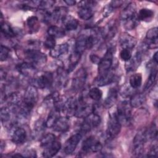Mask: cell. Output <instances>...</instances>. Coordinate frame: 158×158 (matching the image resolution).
<instances>
[{"instance_id":"cell-1","label":"cell","mask_w":158,"mask_h":158,"mask_svg":"<svg viewBox=\"0 0 158 158\" xmlns=\"http://www.w3.org/2000/svg\"><path fill=\"white\" fill-rule=\"evenodd\" d=\"M121 123L119 122L116 112H114L109 114L107 130H106V137L108 139H112L115 138L120 132Z\"/></svg>"},{"instance_id":"cell-2","label":"cell","mask_w":158,"mask_h":158,"mask_svg":"<svg viewBox=\"0 0 158 158\" xmlns=\"http://www.w3.org/2000/svg\"><path fill=\"white\" fill-rule=\"evenodd\" d=\"M101 121V117L98 114L94 112L89 114L86 117L84 118V121L80 126L79 133L82 135H85L93 128L98 127L100 125Z\"/></svg>"},{"instance_id":"cell-3","label":"cell","mask_w":158,"mask_h":158,"mask_svg":"<svg viewBox=\"0 0 158 158\" xmlns=\"http://www.w3.org/2000/svg\"><path fill=\"white\" fill-rule=\"evenodd\" d=\"M114 48L110 47L107 50L103 58L98 64V76L107 74L111 69L113 63V54Z\"/></svg>"},{"instance_id":"cell-4","label":"cell","mask_w":158,"mask_h":158,"mask_svg":"<svg viewBox=\"0 0 158 158\" xmlns=\"http://www.w3.org/2000/svg\"><path fill=\"white\" fill-rule=\"evenodd\" d=\"M130 103L127 102H122L118 106L115 111L117 118L121 125H128L131 120V110Z\"/></svg>"},{"instance_id":"cell-5","label":"cell","mask_w":158,"mask_h":158,"mask_svg":"<svg viewBox=\"0 0 158 158\" xmlns=\"http://www.w3.org/2000/svg\"><path fill=\"white\" fill-rule=\"evenodd\" d=\"M146 130H139L133 140L132 154L135 156H140L144 151V144L146 141Z\"/></svg>"},{"instance_id":"cell-6","label":"cell","mask_w":158,"mask_h":158,"mask_svg":"<svg viewBox=\"0 0 158 158\" xmlns=\"http://www.w3.org/2000/svg\"><path fill=\"white\" fill-rule=\"evenodd\" d=\"M102 145L99 139L94 136H91L84 140L81 146L83 153H94L101 151Z\"/></svg>"},{"instance_id":"cell-7","label":"cell","mask_w":158,"mask_h":158,"mask_svg":"<svg viewBox=\"0 0 158 158\" xmlns=\"http://www.w3.org/2000/svg\"><path fill=\"white\" fill-rule=\"evenodd\" d=\"M25 56L30 61V63L34 65H42L47 61V57L45 54L38 49H28L25 51Z\"/></svg>"},{"instance_id":"cell-8","label":"cell","mask_w":158,"mask_h":158,"mask_svg":"<svg viewBox=\"0 0 158 158\" xmlns=\"http://www.w3.org/2000/svg\"><path fill=\"white\" fill-rule=\"evenodd\" d=\"M87 78V73L85 69L80 68L75 73L72 80V88L75 91H81L85 84Z\"/></svg>"},{"instance_id":"cell-9","label":"cell","mask_w":158,"mask_h":158,"mask_svg":"<svg viewBox=\"0 0 158 158\" xmlns=\"http://www.w3.org/2000/svg\"><path fill=\"white\" fill-rule=\"evenodd\" d=\"M82 138V135L79 133H77L73 135H72L68 139L65 141L64 144V152L65 154L69 155L73 152L75 150L78 144L79 143L81 138Z\"/></svg>"},{"instance_id":"cell-10","label":"cell","mask_w":158,"mask_h":158,"mask_svg":"<svg viewBox=\"0 0 158 158\" xmlns=\"http://www.w3.org/2000/svg\"><path fill=\"white\" fill-rule=\"evenodd\" d=\"M54 77L51 72H45L38 78L35 79V83L41 89L50 88L53 83Z\"/></svg>"},{"instance_id":"cell-11","label":"cell","mask_w":158,"mask_h":158,"mask_svg":"<svg viewBox=\"0 0 158 158\" xmlns=\"http://www.w3.org/2000/svg\"><path fill=\"white\" fill-rule=\"evenodd\" d=\"M93 112V106L88 104L83 101V99H80L78 101L77 107L74 115L78 118H85Z\"/></svg>"},{"instance_id":"cell-12","label":"cell","mask_w":158,"mask_h":158,"mask_svg":"<svg viewBox=\"0 0 158 158\" xmlns=\"http://www.w3.org/2000/svg\"><path fill=\"white\" fill-rule=\"evenodd\" d=\"M78 105V101L73 97L69 98L61 107V110L65 114L66 117H69L74 115Z\"/></svg>"},{"instance_id":"cell-13","label":"cell","mask_w":158,"mask_h":158,"mask_svg":"<svg viewBox=\"0 0 158 158\" xmlns=\"http://www.w3.org/2000/svg\"><path fill=\"white\" fill-rule=\"evenodd\" d=\"M119 43L122 49L132 50L136 44V39L129 34L124 33L120 36Z\"/></svg>"},{"instance_id":"cell-14","label":"cell","mask_w":158,"mask_h":158,"mask_svg":"<svg viewBox=\"0 0 158 158\" xmlns=\"http://www.w3.org/2000/svg\"><path fill=\"white\" fill-rule=\"evenodd\" d=\"M143 60V55L139 52H136L133 57L127 61L125 69L127 72H133L137 69Z\"/></svg>"},{"instance_id":"cell-15","label":"cell","mask_w":158,"mask_h":158,"mask_svg":"<svg viewBox=\"0 0 158 158\" xmlns=\"http://www.w3.org/2000/svg\"><path fill=\"white\" fill-rule=\"evenodd\" d=\"M18 71L25 77H30L35 74L36 69L35 65L30 62H22L17 65Z\"/></svg>"},{"instance_id":"cell-16","label":"cell","mask_w":158,"mask_h":158,"mask_svg":"<svg viewBox=\"0 0 158 158\" xmlns=\"http://www.w3.org/2000/svg\"><path fill=\"white\" fill-rule=\"evenodd\" d=\"M118 92V89L115 87L110 88L104 102V105L106 108L109 109L114 105L117 100Z\"/></svg>"},{"instance_id":"cell-17","label":"cell","mask_w":158,"mask_h":158,"mask_svg":"<svg viewBox=\"0 0 158 158\" xmlns=\"http://www.w3.org/2000/svg\"><path fill=\"white\" fill-rule=\"evenodd\" d=\"M61 110V106H55L52 110L49 112L47 120L45 122L46 126L48 128H51L54 126L57 120L59 118L60 112Z\"/></svg>"},{"instance_id":"cell-18","label":"cell","mask_w":158,"mask_h":158,"mask_svg":"<svg viewBox=\"0 0 158 158\" xmlns=\"http://www.w3.org/2000/svg\"><path fill=\"white\" fill-rule=\"evenodd\" d=\"M54 131L64 133L69 130L70 128V121L67 117H60L52 127Z\"/></svg>"},{"instance_id":"cell-19","label":"cell","mask_w":158,"mask_h":158,"mask_svg":"<svg viewBox=\"0 0 158 158\" xmlns=\"http://www.w3.org/2000/svg\"><path fill=\"white\" fill-rule=\"evenodd\" d=\"M135 15H136V6L135 3L131 2L129 4H128L122 11L120 19L123 22L135 17Z\"/></svg>"},{"instance_id":"cell-20","label":"cell","mask_w":158,"mask_h":158,"mask_svg":"<svg viewBox=\"0 0 158 158\" xmlns=\"http://www.w3.org/2000/svg\"><path fill=\"white\" fill-rule=\"evenodd\" d=\"M60 148L61 143L59 141H54L52 144L45 148L43 152V156L44 157H52L60 151Z\"/></svg>"},{"instance_id":"cell-21","label":"cell","mask_w":158,"mask_h":158,"mask_svg":"<svg viewBox=\"0 0 158 158\" xmlns=\"http://www.w3.org/2000/svg\"><path fill=\"white\" fill-rule=\"evenodd\" d=\"M69 51V45L67 43H63L56 45L49 51L50 56L53 58H59L60 56L65 55Z\"/></svg>"},{"instance_id":"cell-22","label":"cell","mask_w":158,"mask_h":158,"mask_svg":"<svg viewBox=\"0 0 158 158\" xmlns=\"http://www.w3.org/2000/svg\"><path fill=\"white\" fill-rule=\"evenodd\" d=\"M64 28L68 31L75 30L79 25L78 21L71 15H66L62 20Z\"/></svg>"},{"instance_id":"cell-23","label":"cell","mask_w":158,"mask_h":158,"mask_svg":"<svg viewBox=\"0 0 158 158\" xmlns=\"http://www.w3.org/2000/svg\"><path fill=\"white\" fill-rule=\"evenodd\" d=\"M12 141L17 144L23 143L27 139V133L25 129L22 128H16L12 135Z\"/></svg>"},{"instance_id":"cell-24","label":"cell","mask_w":158,"mask_h":158,"mask_svg":"<svg viewBox=\"0 0 158 158\" xmlns=\"http://www.w3.org/2000/svg\"><path fill=\"white\" fill-rule=\"evenodd\" d=\"M117 31V27L115 22H110L103 30H101V36L106 40L112 38Z\"/></svg>"},{"instance_id":"cell-25","label":"cell","mask_w":158,"mask_h":158,"mask_svg":"<svg viewBox=\"0 0 158 158\" xmlns=\"http://www.w3.org/2000/svg\"><path fill=\"white\" fill-rule=\"evenodd\" d=\"M146 41H145L150 47L151 45L153 44L157 46L158 41V30L157 27H154L149 29L146 35Z\"/></svg>"},{"instance_id":"cell-26","label":"cell","mask_w":158,"mask_h":158,"mask_svg":"<svg viewBox=\"0 0 158 158\" xmlns=\"http://www.w3.org/2000/svg\"><path fill=\"white\" fill-rule=\"evenodd\" d=\"M146 101V96L144 94L138 93L133 94L130 100V105L131 107L136 108L142 106Z\"/></svg>"},{"instance_id":"cell-27","label":"cell","mask_w":158,"mask_h":158,"mask_svg":"<svg viewBox=\"0 0 158 158\" xmlns=\"http://www.w3.org/2000/svg\"><path fill=\"white\" fill-rule=\"evenodd\" d=\"M114 73L112 70H110L107 74L102 75V76H98L96 83L98 86H102L107 85L114 81Z\"/></svg>"},{"instance_id":"cell-28","label":"cell","mask_w":158,"mask_h":158,"mask_svg":"<svg viewBox=\"0 0 158 158\" xmlns=\"http://www.w3.org/2000/svg\"><path fill=\"white\" fill-rule=\"evenodd\" d=\"M1 31L6 38H11L17 35L15 31L11 27L9 23L5 21H1Z\"/></svg>"},{"instance_id":"cell-29","label":"cell","mask_w":158,"mask_h":158,"mask_svg":"<svg viewBox=\"0 0 158 158\" xmlns=\"http://www.w3.org/2000/svg\"><path fill=\"white\" fill-rule=\"evenodd\" d=\"M27 25L29 32L31 33H36L40 28L39 20L36 16L29 17L27 20Z\"/></svg>"},{"instance_id":"cell-30","label":"cell","mask_w":158,"mask_h":158,"mask_svg":"<svg viewBox=\"0 0 158 158\" xmlns=\"http://www.w3.org/2000/svg\"><path fill=\"white\" fill-rule=\"evenodd\" d=\"M138 15V18L139 20L144 21V22H150L154 18V12L153 10L147 9L143 8L139 10Z\"/></svg>"},{"instance_id":"cell-31","label":"cell","mask_w":158,"mask_h":158,"mask_svg":"<svg viewBox=\"0 0 158 158\" xmlns=\"http://www.w3.org/2000/svg\"><path fill=\"white\" fill-rule=\"evenodd\" d=\"M86 37L87 35H81L77 39L75 43V50L76 52L82 54L86 48Z\"/></svg>"},{"instance_id":"cell-32","label":"cell","mask_w":158,"mask_h":158,"mask_svg":"<svg viewBox=\"0 0 158 158\" xmlns=\"http://www.w3.org/2000/svg\"><path fill=\"white\" fill-rule=\"evenodd\" d=\"M81 54L76 52L75 51H73L71 54L69 56V66L68 68V70H67L68 73L71 72L76 67V65L79 62L80 58H81Z\"/></svg>"},{"instance_id":"cell-33","label":"cell","mask_w":158,"mask_h":158,"mask_svg":"<svg viewBox=\"0 0 158 158\" xmlns=\"http://www.w3.org/2000/svg\"><path fill=\"white\" fill-rule=\"evenodd\" d=\"M48 36L54 38H62L65 36V31L63 28H61L56 25H51L48 29Z\"/></svg>"},{"instance_id":"cell-34","label":"cell","mask_w":158,"mask_h":158,"mask_svg":"<svg viewBox=\"0 0 158 158\" xmlns=\"http://www.w3.org/2000/svg\"><path fill=\"white\" fill-rule=\"evenodd\" d=\"M78 15L79 17L84 20H88L92 18L93 16V12L92 8L85 6L79 7L78 10Z\"/></svg>"},{"instance_id":"cell-35","label":"cell","mask_w":158,"mask_h":158,"mask_svg":"<svg viewBox=\"0 0 158 158\" xmlns=\"http://www.w3.org/2000/svg\"><path fill=\"white\" fill-rule=\"evenodd\" d=\"M150 69V74L147 80V81L144 86V90H148L152 86V85L155 83L156 78H157V65L154 66Z\"/></svg>"},{"instance_id":"cell-36","label":"cell","mask_w":158,"mask_h":158,"mask_svg":"<svg viewBox=\"0 0 158 158\" xmlns=\"http://www.w3.org/2000/svg\"><path fill=\"white\" fill-rule=\"evenodd\" d=\"M129 83L130 86L133 89L138 88L142 83V75L140 73H136L133 74L129 80Z\"/></svg>"},{"instance_id":"cell-37","label":"cell","mask_w":158,"mask_h":158,"mask_svg":"<svg viewBox=\"0 0 158 158\" xmlns=\"http://www.w3.org/2000/svg\"><path fill=\"white\" fill-rule=\"evenodd\" d=\"M139 19L138 18V15H135V17L123 22V25L124 28L127 30H131L136 28V27L138 25Z\"/></svg>"},{"instance_id":"cell-38","label":"cell","mask_w":158,"mask_h":158,"mask_svg":"<svg viewBox=\"0 0 158 158\" xmlns=\"http://www.w3.org/2000/svg\"><path fill=\"white\" fill-rule=\"evenodd\" d=\"M14 109H10V107H3L1 109V119L2 123H6L9 121L11 113L14 112Z\"/></svg>"},{"instance_id":"cell-39","label":"cell","mask_w":158,"mask_h":158,"mask_svg":"<svg viewBox=\"0 0 158 158\" xmlns=\"http://www.w3.org/2000/svg\"><path fill=\"white\" fill-rule=\"evenodd\" d=\"M54 141H56L55 135L52 133H48L41 138L40 141V144L41 146L46 148L52 144Z\"/></svg>"},{"instance_id":"cell-40","label":"cell","mask_w":158,"mask_h":158,"mask_svg":"<svg viewBox=\"0 0 158 158\" xmlns=\"http://www.w3.org/2000/svg\"><path fill=\"white\" fill-rule=\"evenodd\" d=\"M146 139H151L154 141L157 139V130L155 123H152L149 128H148V130H146Z\"/></svg>"},{"instance_id":"cell-41","label":"cell","mask_w":158,"mask_h":158,"mask_svg":"<svg viewBox=\"0 0 158 158\" xmlns=\"http://www.w3.org/2000/svg\"><path fill=\"white\" fill-rule=\"evenodd\" d=\"M88 96L89 97L96 101H99L102 96V91L99 89L97 87H94L90 89V90L88 92Z\"/></svg>"},{"instance_id":"cell-42","label":"cell","mask_w":158,"mask_h":158,"mask_svg":"<svg viewBox=\"0 0 158 158\" xmlns=\"http://www.w3.org/2000/svg\"><path fill=\"white\" fill-rule=\"evenodd\" d=\"M57 77H58V80H59V82L60 83V85H65L66 83V80H67V76L68 72L65 70L64 69V68L59 67L57 69Z\"/></svg>"},{"instance_id":"cell-43","label":"cell","mask_w":158,"mask_h":158,"mask_svg":"<svg viewBox=\"0 0 158 158\" xmlns=\"http://www.w3.org/2000/svg\"><path fill=\"white\" fill-rule=\"evenodd\" d=\"M55 4V1L49 0V1H41L38 4V8L41 10L48 11Z\"/></svg>"},{"instance_id":"cell-44","label":"cell","mask_w":158,"mask_h":158,"mask_svg":"<svg viewBox=\"0 0 158 158\" xmlns=\"http://www.w3.org/2000/svg\"><path fill=\"white\" fill-rule=\"evenodd\" d=\"M10 52V49L9 48H7L6 46H4L2 44L1 45L0 48V60L1 62L6 60L7 57H9Z\"/></svg>"},{"instance_id":"cell-45","label":"cell","mask_w":158,"mask_h":158,"mask_svg":"<svg viewBox=\"0 0 158 158\" xmlns=\"http://www.w3.org/2000/svg\"><path fill=\"white\" fill-rule=\"evenodd\" d=\"M120 58L127 62L131 58V50L128 49H122L120 52Z\"/></svg>"},{"instance_id":"cell-46","label":"cell","mask_w":158,"mask_h":158,"mask_svg":"<svg viewBox=\"0 0 158 158\" xmlns=\"http://www.w3.org/2000/svg\"><path fill=\"white\" fill-rule=\"evenodd\" d=\"M44 46L47 48L51 50L56 46V40L55 38L48 36L44 43Z\"/></svg>"},{"instance_id":"cell-47","label":"cell","mask_w":158,"mask_h":158,"mask_svg":"<svg viewBox=\"0 0 158 158\" xmlns=\"http://www.w3.org/2000/svg\"><path fill=\"white\" fill-rule=\"evenodd\" d=\"M46 127L45 122L39 120L35 123V130L36 133H42L44 130V128Z\"/></svg>"},{"instance_id":"cell-48","label":"cell","mask_w":158,"mask_h":158,"mask_svg":"<svg viewBox=\"0 0 158 158\" xmlns=\"http://www.w3.org/2000/svg\"><path fill=\"white\" fill-rule=\"evenodd\" d=\"M158 153V148H157V145L154 144L151 149L149 150V152L148 153L147 156L148 157H156L157 156Z\"/></svg>"},{"instance_id":"cell-49","label":"cell","mask_w":158,"mask_h":158,"mask_svg":"<svg viewBox=\"0 0 158 158\" xmlns=\"http://www.w3.org/2000/svg\"><path fill=\"white\" fill-rule=\"evenodd\" d=\"M123 3H124L123 1H112L109 4L112 7V9L114 10L115 9H117V8L120 7Z\"/></svg>"},{"instance_id":"cell-50","label":"cell","mask_w":158,"mask_h":158,"mask_svg":"<svg viewBox=\"0 0 158 158\" xmlns=\"http://www.w3.org/2000/svg\"><path fill=\"white\" fill-rule=\"evenodd\" d=\"M23 157H36V151L33 149H28L25 151V154Z\"/></svg>"},{"instance_id":"cell-51","label":"cell","mask_w":158,"mask_h":158,"mask_svg":"<svg viewBox=\"0 0 158 158\" xmlns=\"http://www.w3.org/2000/svg\"><path fill=\"white\" fill-rule=\"evenodd\" d=\"M90 60L93 63L98 65V64L100 62L101 60V58H100L99 56H98L96 54H91L90 56Z\"/></svg>"},{"instance_id":"cell-52","label":"cell","mask_w":158,"mask_h":158,"mask_svg":"<svg viewBox=\"0 0 158 158\" xmlns=\"http://www.w3.org/2000/svg\"><path fill=\"white\" fill-rule=\"evenodd\" d=\"M64 2L66 3L69 6H73V5H75L76 4V1H73V0L64 1Z\"/></svg>"},{"instance_id":"cell-53","label":"cell","mask_w":158,"mask_h":158,"mask_svg":"<svg viewBox=\"0 0 158 158\" xmlns=\"http://www.w3.org/2000/svg\"><path fill=\"white\" fill-rule=\"evenodd\" d=\"M152 61L154 62L156 64H157V62H158V56H157V51L154 53V54L152 57Z\"/></svg>"}]
</instances>
